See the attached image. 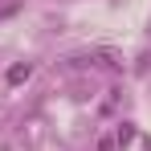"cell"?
<instances>
[{"mask_svg":"<svg viewBox=\"0 0 151 151\" xmlns=\"http://www.w3.org/2000/svg\"><path fill=\"white\" fill-rule=\"evenodd\" d=\"M131 139H135V131H131V127L123 123V127H119V143H131Z\"/></svg>","mask_w":151,"mask_h":151,"instance_id":"7a4b0ae2","label":"cell"},{"mask_svg":"<svg viewBox=\"0 0 151 151\" xmlns=\"http://www.w3.org/2000/svg\"><path fill=\"white\" fill-rule=\"evenodd\" d=\"M29 74H33V65H29V61H21V65H12V70H8V86H21V82H25Z\"/></svg>","mask_w":151,"mask_h":151,"instance_id":"6da1fadb","label":"cell"},{"mask_svg":"<svg viewBox=\"0 0 151 151\" xmlns=\"http://www.w3.org/2000/svg\"><path fill=\"white\" fill-rule=\"evenodd\" d=\"M114 147H119L114 139H98V151H114Z\"/></svg>","mask_w":151,"mask_h":151,"instance_id":"3957f363","label":"cell"}]
</instances>
